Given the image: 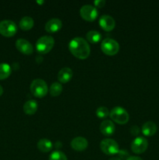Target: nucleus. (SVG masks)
Returning <instances> with one entry per match:
<instances>
[{
  "mask_svg": "<svg viewBox=\"0 0 159 160\" xmlns=\"http://www.w3.org/2000/svg\"><path fill=\"white\" fill-rule=\"evenodd\" d=\"M69 49L72 54L80 59H87L90 53V48L88 42L81 37H76L70 41Z\"/></svg>",
  "mask_w": 159,
  "mask_h": 160,
  "instance_id": "1",
  "label": "nucleus"
},
{
  "mask_svg": "<svg viewBox=\"0 0 159 160\" xmlns=\"http://www.w3.org/2000/svg\"><path fill=\"white\" fill-rule=\"evenodd\" d=\"M55 45L53 37L50 35H44L39 38L36 42V49L41 54H46L51 51Z\"/></svg>",
  "mask_w": 159,
  "mask_h": 160,
  "instance_id": "2",
  "label": "nucleus"
},
{
  "mask_svg": "<svg viewBox=\"0 0 159 160\" xmlns=\"http://www.w3.org/2000/svg\"><path fill=\"white\" fill-rule=\"evenodd\" d=\"M111 119L118 124H125L129 121V116L127 111L121 106H115L109 112Z\"/></svg>",
  "mask_w": 159,
  "mask_h": 160,
  "instance_id": "3",
  "label": "nucleus"
},
{
  "mask_svg": "<svg viewBox=\"0 0 159 160\" xmlns=\"http://www.w3.org/2000/svg\"><path fill=\"white\" fill-rule=\"evenodd\" d=\"M31 92L34 96L41 98L48 93V88L46 82L42 79H34L31 84Z\"/></svg>",
  "mask_w": 159,
  "mask_h": 160,
  "instance_id": "4",
  "label": "nucleus"
},
{
  "mask_svg": "<svg viewBox=\"0 0 159 160\" xmlns=\"http://www.w3.org/2000/svg\"><path fill=\"white\" fill-rule=\"evenodd\" d=\"M100 148L103 152L109 156L118 154L119 152L118 143L115 140L111 138L103 139L100 143Z\"/></svg>",
  "mask_w": 159,
  "mask_h": 160,
  "instance_id": "5",
  "label": "nucleus"
},
{
  "mask_svg": "<svg viewBox=\"0 0 159 160\" xmlns=\"http://www.w3.org/2000/svg\"><path fill=\"white\" fill-rule=\"evenodd\" d=\"M101 48L104 54L108 56H114L119 50V45L115 40L108 38L102 41Z\"/></svg>",
  "mask_w": 159,
  "mask_h": 160,
  "instance_id": "6",
  "label": "nucleus"
},
{
  "mask_svg": "<svg viewBox=\"0 0 159 160\" xmlns=\"http://www.w3.org/2000/svg\"><path fill=\"white\" fill-rule=\"evenodd\" d=\"M17 26L13 21L9 20L0 22V34L5 37H12L17 33Z\"/></svg>",
  "mask_w": 159,
  "mask_h": 160,
  "instance_id": "7",
  "label": "nucleus"
},
{
  "mask_svg": "<svg viewBox=\"0 0 159 160\" xmlns=\"http://www.w3.org/2000/svg\"><path fill=\"white\" fill-rule=\"evenodd\" d=\"M80 14L83 19L87 21H93L98 15V9L92 5H84L80 9Z\"/></svg>",
  "mask_w": 159,
  "mask_h": 160,
  "instance_id": "8",
  "label": "nucleus"
},
{
  "mask_svg": "<svg viewBox=\"0 0 159 160\" xmlns=\"http://www.w3.org/2000/svg\"><path fill=\"white\" fill-rule=\"evenodd\" d=\"M147 147V140L143 137H137L131 144V149L134 153H137V154H141L144 152Z\"/></svg>",
  "mask_w": 159,
  "mask_h": 160,
  "instance_id": "9",
  "label": "nucleus"
},
{
  "mask_svg": "<svg viewBox=\"0 0 159 160\" xmlns=\"http://www.w3.org/2000/svg\"><path fill=\"white\" fill-rule=\"evenodd\" d=\"M16 47L19 51L26 55H31L34 51V48L31 42L23 38L17 39L16 42Z\"/></svg>",
  "mask_w": 159,
  "mask_h": 160,
  "instance_id": "10",
  "label": "nucleus"
},
{
  "mask_svg": "<svg viewBox=\"0 0 159 160\" xmlns=\"http://www.w3.org/2000/svg\"><path fill=\"white\" fill-rule=\"evenodd\" d=\"M99 24L103 30L110 31L114 29L115 26V21L113 17L109 15H103L99 19Z\"/></svg>",
  "mask_w": 159,
  "mask_h": 160,
  "instance_id": "11",
  "label": "nucleus"
},
{
  "mask_svg": "<svg viewBox=\"0 0 159 160\" xmlns=\"http://www.w3.org/2000/svg\"><path fill=\"white\" fill-rule=\"evenodd\" d=\"M88 142L84 137H76L71 142V147L76 151H84L87 148Z\"/></svg>",
  "mask_w": 159,
  "mask_h": 160,
  "instance_id": "12",
  "label": "nucleus"
},
{
  "mask_svg": "<svg viewBox=\"0 0 159 160\" xmlns=\"http://www.w3.org/2000/svg\"><path fill=\"white\" fill-rule=\"evenodd\" d=\"M62 26V23L59 18H51L48 20L45 24V30L50 33L57 32L61 29Z\"/></svg>",
  "mask_w": 159,
  "mask_h": 160,
  "instance_id": "13",
  "label": "nucleus"
},
{
  "mask_svg": "<svg viewBox=\"0 0 159 160\" xmlns=\"http://www.w3.org/2000/svg\"><path fill=\"white\" fill-rule=\"evenodd\" d=\"M115 127L113 122L109 120H105L100 125V131L103 134L106 136H110L115 132Z\"/></svg>",
  "mask_w": 159,
  "mask_h": 160,
  "instance_id": "14",
  "label": "nucleus"
},
{
  "mask_svg": "<svg viewBox=\"0 0 159 160\" xmlns=\"http://www.w3.org/2000/svg\"><path fill=\"white\" fill-rule=\"evenodd\" d=\"M73 70L70 67H63L58 73V79L61 83H67L73 78Z\"/></svg>",
  "mask_w": 159,
  "mask_h": 160,
  "instance_id": "15",
  "label": "nucleus"
},
{
  "mask_svg": "<svg viewBox=\"0 0 159 160\" xmlns=\"http://www.w3.org/2000/svg\"><path fill=\"white\" fill-rule=\"evenodd\" d=\"M157 125L153 121L146 122L145 123H143V127H142V133L147 137L154 135L157 132Z\"/></svg>",
  "mask_w": 159,
  "mask_h": 160,
  "instance_id": "16",
  "label": "nucleus"
},
{
  "mask_svg": "<svg viewBox=\"0 0 159 160\" xmlns=\"http://www.w3.org/2000/svg\"><path fill=\"white\" fill-rule=\"evenodd\" d=\"M23 111L26 114L28 115H33L37 112V102L34 99L27 100L24 103L23 107Z\"/></svg>",
  "mask_w": 159,
  "mask_h": 160,
  "instance_id": "17",
  "label": "nucleus"
},
{
  "mask_svg": "<svg viewBox=\"0 0 159 160\" xmlns=\"http://www.w3.org/2000/svg\"><path fill=\"white\" fill-rule=\"evenodd\" d=\"M37 148L42 152H48L52 149V143L50 140L46 138H42L37 142Z\"/></svg>",
  "mask_w": 159,
  "mask_h": 160,
  "instance_id": "18",
  "label": "nucleus"
},
{
  "mask_svg": "<svg viewBox=\"0 0 159 160\" xmlns=\"http://www.w3.org/2000/svg\"><path fill=\"white\" fill-rule=\"evenodd\" d=\"M34 21L33 20L32 17H22L20 20V28H21L23 31H28V30L31 29L34 26Z\"/></svg>",
  "mask_w": 159,
  "mask_h": 160,
  "instance_id": "19",
  "label": "nucleus"
},
{
  "mask_svg": "<svg viewBox=\"0 0 159 160\" xmlns=\"http://www.w3.org/2000/svg\"><path fill=\"white\" fill-rule=\"evenodd\" d=\"M86 37H87V39L90 43L96 44L101 41V34L99 31H95V30H91V31H89L87 33Z\"/></svg>",
  "mask_w": 159,
  "mask_h": 160,
  "instance_id": "20",
  "label": "nucleus"
},
{
  "mask_svg": "<svg viewBox=\"0 0 159 160\" xmlns=\"http://www.w3.org/2000/svg\"><path fill=\"white\" fill-rule=\"evenodd\" d=\"M11 72H12V69L9 64L5 63V62L0 63V80L9 78V75L11 74Z\"/></svg>",
  "mask_w": 159,
  "mask_h": 160,
  "instance_id": "21",
  "label": "nucleus"
},
{
  "mask_svg": "<svg viewBox=\"0 0 159 160\" xmlns=\"http://www.w3.org/2000/svg\"><path fill=\"white\" fill-rule=\"evenodd\" d=\"M62 92V86L60 83L55 82L50 86L49 92L52 96H58L60 95Z\"/></svg>",
  "mask_w": 159,
  "mask_h": 160,
  "instance_id": "22",
  "label": "nucleus"
},
{
  "mask_svg": "<svg viewBox=\"0 0 159 160\" xmlns=\"http://www.w3.org/2000/svg\"><path fill=\"white\" fill-rule=\"evenodd\" d=\"M49 160H67V157L62 152L54 151L50 155Z\"/></svg>",
  "mask_w": 159,
  "mask_h": 160,
  "instance_id": "23",
  "label": "nucleus"
},
{
  "mask_svg": "<svg viewBox=\"0 0 159 160\" xmlns=\"http://www.w3.org/2000/svg\"><path fill=\"white\" fill-rule=\"evenodd\" d=\"M109 110L108 109L107 107L105 106H101V107L98 108L96 110V115L97 117H99V118L103 119V118H105L108 116L109 114Z\"/></svg>",
  "mask_w": 159,
  "mask_h": 160,
  "instance_id": "24",
  "label": "nucleus"
},
{
  "mask_svg": "<svg viewBox=\"0 0 159 160\" xmlns=\"http://www.w3.org/2000/svg\"><path fill=\"white\" fill-rule=\"evenodd\" d=\"M118 155H119V158L121 159H128V157H129V154H128L127 152L126 151V150H119V152H118Z\"/></svg>",
  "mask_w": 159,
  "mask_h": 160,
  "instance_id": "25",
  "label": "nucleus"
},
{
  "mask_svg": "<svg viewBox=\"0 0 159 160\" xmlns=\"http://www.w3.org/2000/svg\"><path fill=\"white\" fill-rule=\"evenodd\" d=\"M94 5L95 6H98V7H103V6L105 5V1L104 0H96L94 1Z\"/></svg>",
  "mask_w": 159,
  "mask_h": 160,
  "instance_id": "26",
  "label": "nucleus"
},
{
  "mask_svg": "<svg viewBox=\"0 0 159 160\" xmlns=\"http://www.w3.org/2000/svg\"><path fill=\"white\" fill-rule=\"evenodd\" d=\"M139 132H140V130L137 126H133L131 128V133H132V135H137Z\"/></svg>",
  "mask_w": 159,
  "mask_h": 160,
  "instance_id": "27",
  "label": "nucleus"
},
{
  "mask_svg": "<svg viewBox=\"0 0 159 160\" xmlns=\"http://www.w3.org/2000/svg\"><path fill=\"white\" fill-rule=\"evenodd\" d=\"M126 160H143L140 157L138 156H129Z\"/></svg>",
  "mask_w": 159,
  "mask_h": 160,
  "instance_id": "28",
  "label": "nucleus"
},
{
  "mask_svg": "<svg viewBox=\"0 0 159 160\" xmlns=\"http://www.w3.org/2000/svg\"><path fill=\"white\" fill-rule=\"evenodd\" d=\"M109 160H123L120 159L119 157H112L111 159H109Z\"/></svg>",
  "mask_w": 159,
  "mask_h": 160,
  "instance_id": "29",
  "label": "nucleus"
},
{
  "mask_svg": "<svg viewBox=\"0 0 159 160\" xmlns=\"http://www.w3.org/2000/svg\"><path fill=\"white\" fill-rule=\"evenodd\" d=\"M2 93H3V88H2V86L0 85V96H1V95H2Z\"/></svg>",
  "mask_w": 159,
  "mask_h": 160,
  "instance_id": "30",
  "label": "nucleus"
}]
</instances>
